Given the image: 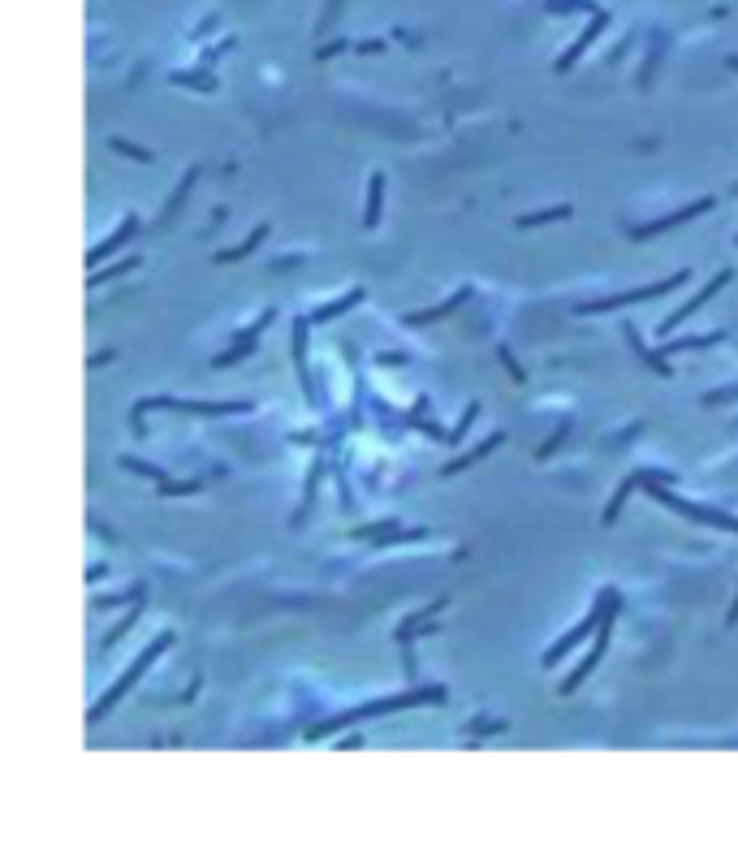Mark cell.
I'll use <instances>...</instances> for the list:
<instances>
[{
	"label": "cell",
	"mask_w": 738,
	"mask_h": 842,
	"mask_svg": "<svg viewBox=\"0 0 738 842\" xmlns=\"http://www.w3.org/2000/svg\"><path fill=\"white\" fill-rule=\"evenodd\" d=\"M691 276V272H674V276H665L660 286H644V290H634V294H618V298H600V302H592V311H604V307H622V302H639V298H656V294H665V290H674V286H682V281Z\"/></svg>",
	"instance_id": "cell-1"
},
{
	"label": "cell",
	"mask_w": 738,
	"mask_h": 842,
	"mask_svg": "<svg viewBox=\"0 0 738 842\" xmlns=\"http://www.w3.org/2000/svg\"><path fill=\"white\" fill-rule=\"evenodd\" d=\"M630 489H634V484H622V489H618V493H613V505H609V510H604V523H613V519H618V510H622V505H626V497H630Z\"/></svg>",
	"instance_id": "cell-9"
},
{
	"label": "cell",
	"mask_w": 738,
	"mask_h": 842,
	"mask_svg": "<svg viewBox=\"0 0 738 842\" xmlns=\"http://www.w3.org/2000/svg\"><path fill=\"white\" fill-rule=\"evenodd\" d=\"M570 216V208H544V212H531V216H523L518 225L527 229V225H548V220H566Z\"/></svg>",
	"instance_id": "cell-7"
},
{
	"label": "cell",
	"mask_w": 738,
	"mask_h": 842,
	"mask_svg": "<svg viewBox=\"0 0 738 842\" xmlns=\"http://www.w3.org/2000/svg\"><path fill=\"white\" fill-rule=\"evenodd\" d=\"M730 276H734L730 268H725V272H717V276H712V281H708V286H704V290H700V294H695L691 302H682V307H678V311H674V316L665 320V328H674V324H682V320L691 316V311H700V307H704V302H708L712 294H717V290H725V281H730Z\"/></svg>",
	"instance_id": "cell-3"
},
{
	"label": "cell",
	"mask_w": 738,
	"mask_h": 842,
	"mask_svg": "<svg viewBox=\"0 0 738 842\" xmlns=\"http://www.w3.org/2000/svg\"><path fill=\"white\" fill-rule=\"evenodd\" d=\"M730 622H738V596H734V609H730Z\"/></svg>",
	"instance_id": "cell-12"
},
{
	"label": "cell",
	"mask_w": 738,
	"mask_h": 842,
	"mask_svg": "<svg viewBox=\"0 0 738 842\" xmlns=\"http://www.w3.org/2000/svg\"><path fill=\"white\" fill-rule=\"evenodd\" d=\"M734 65H738V57H734Z\"/></svg>",
	"instance_id": "cell-13"
},
{
	"label": "cell",
	"mask_w": 738,
	"mask_h": 842,
	"mask_svg": "<svg viewBox=\"0 0 738 842\" xmlns=\"http://www.w3.org/2000/svg\"><path fill=\"white\" fill-rule=\"evenodd\" d=\"M130 234H134V216H125V220H121V229H117V234H113V238H108L104 246H95V251H91V264H95V260H104L108 251H117V246H121L125 238H130Z\"/></svg>",
	"instance_id": "cell-5"
},
{
	"label": "cell",
	"mask_w": 738,
	"mask_h": 842,
	"mask_svg": "<svg viewBox=\"0 0 738 842\" xmlns=\"http://www.w3.org/2000/svg\"><path fill=\"white\" fill-rule=\"evenodd\" d=\"M604 640H609V618H604V631H600V640H596V644H592V652H588V661H579V670H574V674H570V678H566V687H562V692H574V687H579V682H583V678H588V670H592V666H596V661H600V652H604Z\"/></svg>",
	"instance_id": "cell-4"
},
{
	"label": "cell",
	"mask_w": 738,
	"mask_h": 842,
	"mask_svg": "<svg viewBox=\"0 0 738 842\" xmlns=\"http://www.w3.org/2000/svg\"><path fill=\"white\" fill-rule=\"evenodd\" d=\"M134 264H139V260H121V264H117V268H108V272H91V286H99V281H104V276H117V272H130Z\"/></svg>",
	"instance_id": "cell-10"
},
{
	"label": "cell",
	"mask_w": 738,
	"mask_h": 842,
	"mask_svg": "<svg viewBox=\"0 0 738 842\" xmlns=\"http://www.w3.org/2000/svg\"><path fill=\"white\" fill-rule=\"evenodd\" d=\"M113 147H117V151H125V156H139V160H151V156H147L143 147H130V143H121V139H113Z\"/></svg>",
	"instance_id": "cell-11"
},
{
	"label": "cell",
	"mask_w": 738,
	"mask_h": 842,
	"mask_svg": "<svg viewBox=\"0 0 738 842\" xmlns=\"http://www.w3.org/2000/svg\"><path fill=\"white\" fill-rule=\"evenodd\" d=\"M380 195H385V177L371 173V182H367V229H371L376 216H380Z\"/></svg>",
	"instance_id": "cell-6"
},
{
	"label": "cell",
	"mask_w": 738,
	"mask_h": 842,
	"mask_svg": "<svg viewBox=\"0 0 738 842\" xmlns=\"http://www.w3.org/2000/svg\"><path fill=\"white\" fill-rule=\"evenodd\" d=\"M264 229H268V225H260V229H255V234H250V238H246V242H242V246H229V251H220V255H216V260H220V264H225V260H238V255H246V251H250V246H255V242H260V238H264Z\"/></svg>",
	"instance_id": "cell-8"
},
{
	"label": "cell",
	"mask_w": 738,
	"mask_h": 842,
	"mask_svg": "<svg viewBox=\"0 0 738 842\" xmlns=\"http://www.w3.org/2000/svg\"><path fill=\"white\" fill-rule=\"evenodd\" d=\"M604 614H609V609H592V614H588V618H583V622H579V626H574V631H570V635H566V640H562V644H553V648H548V652H544V666H553V661H557V657H566V652H570V648H574V644H579V640H588V631H592V626H596V622H604Z\"/></svg>",
	"instance_id": "cell-2"
}]
</instances>
